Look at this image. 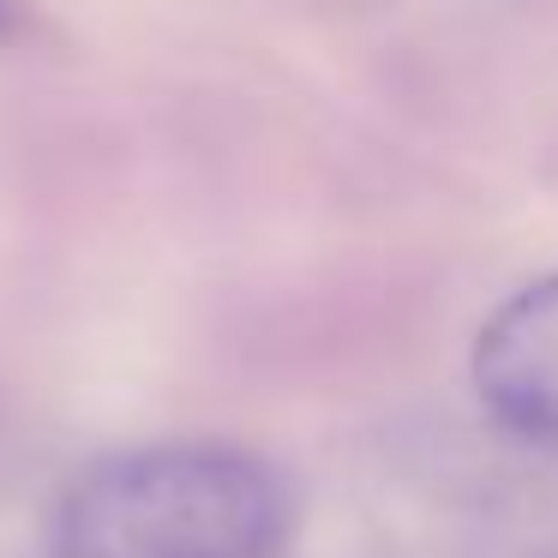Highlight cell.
<instances>
[{"mask_svg":"<svg viewBox=\"0 0 558 558\" xmlns=\"http://www.w3.org/2000/svg\"><path fill=\"white\" fill-rule=\"evenodd\" d=\"M289 493L229 445H138L54 493V558H277Z\"/></svg>","mask_w":558,"mask_h":558,"instance_id":"obj_1","label":"cell"},{"mask_svg":"<svg viewBox=\"0 0 558 558\" xmlns=\"http://www.w3.org/2000/svg\"><path fill=\"white\" fill-rule=\"evenodd\" d=\"M13 31V0H0V37Z\"/></svg>","mask_w":558,"mask_h":558,"instance_id":"obj_3","label":"cell"},{"mask_svg":"<svg viewBox=\"0 0 558 558\" xmlns=\"http://www.w3.org/2000/svg\"><path fill=\"white\" fill-rule=\"evenodd\" d=\"M474 390L498 426L558 445V277L510 294L486 318L474 342Z\"/></svg>","mask_w":558,"mask_h":558,"instance_id":"obj_2","label":"cell"}]
</instances>
